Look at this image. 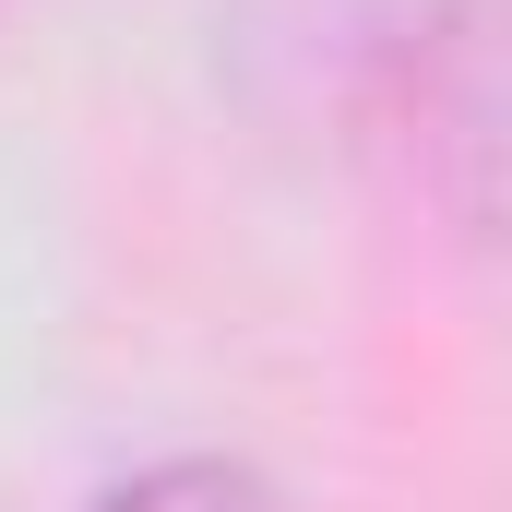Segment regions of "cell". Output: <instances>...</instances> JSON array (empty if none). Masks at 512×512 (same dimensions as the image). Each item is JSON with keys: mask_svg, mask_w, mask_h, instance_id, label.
<instances>
[{"mask_svg": "<svg viewBox=\"0 0 512 512\" xmlns=\"http://www.w3.org/2000/svg\"><path fill=\"white\" fill-rule=\"evenodd\" d=\"M96 512H274V489L251 465H227V453H167V465L120 477Z\"/></svg>", "mask_w": 512, "mask_h": 512, "instance_id": "2", "label": "cell"}, {"mask_svg": "<svg viewBox=\"0 0 512 512\" xmlns=\"http://www.w3.org/2000/svg\"><path fill=\"white\" fill-rule=\"evenodd\" d=\"M405 120L441 155V203L477 239L489 227V155H501V0H441L405 48Z\"/></svg>", "mask_w": 512, "mask_h": 512, "instance_id": "1", "label": "cell"}]
</instances>
